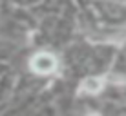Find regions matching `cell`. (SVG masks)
Listing matches in <instances>:
<instances>
[{
    "mask_svg": "<svg viewBox=\"0 0 126 116\" xmlns=\"http://www.w3.org/2000/svg\"><path fill=\"white\" fill-rule=\"evenodd\" d=\"M57 58L51 53H38L31 58V69L38 74H51L57 69Z\"/></svg>",
    "mask_w": 126,
    "mask_h": 116,
    "instance_id": "6da1fadb",
    "label": "cell"
},
{
    "mask_svg": "<svg viewBox=\"0 0 126 116\" xmlns=\"http://www.w3.org/2000/svg\"><path fill=\"white\" fill-rule=\"evenodd\" d=\"M80 89H82L84 93L97 94V93L102 89V80H101V78H95V76H90V78H86V80L80 84Z\"/></svg>",
    "mask_w": 126,
    "mask_h": 116,
    "instance_id": "7a4b0ae2",
    "label": "cell"
}]
</instances>
